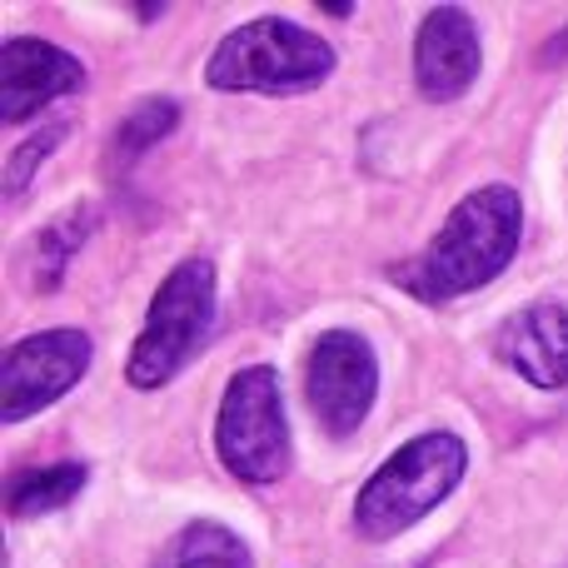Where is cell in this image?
<instances>
[{"mask_svg": "<svg viewBox=\"0 0 568 568\" xmlns=\"http://www.w3.org/2000/svg\"><path fill=\"white\" fill-rule=\"evenodd\" d=\"M524 240V205L514 185H479L449 210L439 235L414 255L409 265L389 270L399 290H409L424 304H444L479 284L499 280Z\"/></svg>", "mask_w": 568, "mask_h": 568, "instance_id": "6da1fadb", "label": "cell"}, {"mask_svg": "<svg viewBox=\"0 0 568 568\" xmlns=\"http://www.w3.org/2000/svg\"><path fill=\"white\" fill-rule=\"evenodd\" d=\"M464 469H469V449L459 434L434 429L409 439L399 454L379 464L369 484L354 499V529L369 544H384L394 534L414 529L424 514H434L454 489H459Z\"/></svg>", "mask_w": 568, "mask_h": 568, "instance_id": "7a4b0ae2", "label": "cell"}, {"mask_svg": "<svg viewBox=\"0 0 568 568\" xmlns=\"http://www.w3.org/2000/svg\"><path fill=\"white\" fill-rule=\"evenodd\" d=\"M334 70L329 40L294 20L265 16L230 30L205 65V80L215 90H255V95H300L324 85Z\"/></svg>", "mask_w": 568, "mask_h": 568, "instance_id": "3957f363", "label": "cell"}, {"mask_svg": "<svg viewBox=\"0 0 568 568\" xmlns=\"http://www.w3.org/2000/svg\"><path fill=\"white\" fill-rule=\"evenodd\" d=\"M210 329H215V265H210V260H180V265L160 280L155 300H150L145 329H140L135 349H130L125 379L135 384V389H160V384H170L205 349Z\"/></svg>", "mask_w": 568, "mask_h": 568, "instance_id": "277c9868", "label": "cell"}, {"mask_svg": "<svg viewBox=\"0 0 568 568\" xmlns=\"http://www.w3.org/2000/svg\"><path fill=\"white\" fill-rule=\"evenodd\" d=\"M220 459L245 484H275L290 469V424H284L280 374L270 364H250L230 379L215 424Z\"/></svg>", "mask_w": 568, "mask_h": 568, "instance_id": "5b68a950", "label": "cell"}, {"mask_svg": "<svg viewBox=\"0 0 568 568\" xmlns=\"http://www.w3.org/2000/svg\"><path fill=\"white\" fill-rule=\"evenodd\" d=\"M90 369V334L40 329L6 349L0 364V424H20L30 414L65 399Z\"/></svg>", "mask_w": 568, "mask_h": 568, "instance_id": "8992f818", "label": "cell"}, {"mask_svg": "<svg viewBox=\"0 0 568 568\" xmlns=\"http://www.w3.org/2000/svg\"><path fill=\"white\" fill-rule=\"evenodd\" d=\"M304 394L329 434L344 439L359 429L379 394V359H374L369 339L349 329L320 334L310 349V369H304Z\"/></svg>", "mask_w": 568, "mask_h": 568, "instance_id": "52a82bcc", "label": "cell"}, {"mask_svg": "<svg viewBox=\"0 0 568 568\" xmlns=\"http://www.w3.org/2000/svg\"><path fill=\"white\" fill-rule=\"evenodd\" d=\"M484 50H479V26L469 20L464 6H434L414 40V80H419L424 100L449 105L479 80Z\"/></svg>", "mask_w": 568, "mask_h": 568, "instance_id": "ba28073f", "label": "cell"}, {"mask_svg": "<svg viewBox=\"0 0 568 568\" xmlns=\"http://www.w3.org/2000/svg\"><path fill=\"white\" fill-rule=\"evenodd\" d=\"M85 80V65H80L70 50L50 45V40H6L0 45V120L6 125H20L36 110H45L50 100L80 90Z\"/></svg>", "mask_w": 568, "mask_h": 568, "instance_id": "9c48e42d", "label": "cell"}, {"mask_svg": "<svg viewBox=\"0 0 568 568\" xmlns=\"http://www.w3.org/2000/svg\"><path fill=\"white\" fill-rule=\"evenodd\" d=\"M494 354L534 389H568V304L534 300L499 324Z\"/></svg>", "mask_w": 568, "mask_h": 568, "instance_id": "30bf717a", "label": "cell"}, {"mask_svg": "<svg viewBox=\"0 0 568 568\" xmlns=\"http://www.w3.org/2000/svg\"><path fill=\"white\" fill-rule=\"evenodd\" d=\"M95 220H100L95 205H70L65 215H55V220H50V225L36 235V250H30V265H36V270H30V280H36L40 294L60 290V280H65L70 260H75L80 245L90 240Z\"/></svg>", "mask_w": 568, "mask_h": 568, "instance_id": "8fae6325", "label": "cell"}, {"mask_svg": "<svg viewBox=\"0 0 568 568\" xmlns=\"http://www.w3.org/2000/svg\"><path fill=\"white\" fill-rule=\"evenodd\" d=\"M90 469L75 459H60V464H40V469H26L10 479L6 504L16 519H36V514H55L85 489Z\"/></svg>", "mask_w": 568, "mask_h": 568, "instance_id": "7c38bea8", "label": "cell"}, {"mask_svg": "<svg viewBox=\"0 0 568 568\" xmlns=\"http://www.w3.org/2000/svg\"><path fill=\"white\" fill-rule=\"evenodd\" d=\"M150 568H255V559H250L240 534H230L225 524L200 519L190 529H180Z\"/></svg>", "mask_w": 568, "mask_h": 568, "instance_id": "4fadbf2b", "label": "cell"}, {"mask_svg": "<svg viewBox=\"0 0 568 568\" xmlns=\"http://www.w3.org/2000/svg\"><path fill=\"white\" fill-rule=\"evenodd\" d=\"M175 125H180L175 100H140V105L115 125V135H110V165H120V170L135 165V160L145 155L150 145H160Z\"/></svg>", "mask_w": 568, "mask_h": 568, "instance_id": "5bb4252c", "label": "cell"}, {"mask_svg": "<svg viewBox=\"0 0 568 568\" xmlns=\"http://www.w3.org/2000/svg\"><path fill=\"white\" fill-rule=\"evenodd\" d=\"M60 140H65V125H45V130H36L30 140H20V145H16V155H10V165H6V200H10V205H16V200L30 190L36 170L55 155Z\"/></svg>", "mask_w": 568, "mask_h": 568, "instance_id": "9a60e30c", "label": "cell"}, {"mask_svg": "<svg viewBox=\"0 0 568 568\" xmlns=\"http://www.w3.org/2000/svg\"><path fill=\"white\" fill-rule=\"evenodd\" d=\"M539 60H544V65H554V60H568V30H564V36H554L549 45H544Z\"/></svg>", "mask_w": 568, "mask_h": 568, "instance_id": "2e32d148", "label": "cell"}, {"mask_svg": "<svg viewBox=\"0 0 568 568\" xmlns=\"http://www.w3.org/2000/svg\"><path fill=\"white\" fill-rule=\"evenodd\" d=\"M324 16H339V20H349L354 16V6H344V0H329V6H320Z\"/></svg>", "mask_w": 568, "mask_h": 568, "instance_id": "e0dca14e", "label": "cell"}, {"mask_svg": "<svg viewBox=\"0 0 568 568\" xmlns=\"http://www.w3.org/2000/svg\"><path fill=\"white\" fill-rule=\"evenodd\" d=\"M135 16H140V20H160V16H165V6H140Z\"/></svg>", "mask_w": 568, "mask_h": 568, "instance_id": "ac0fdd59", "label": "cell"}]
</instances>
